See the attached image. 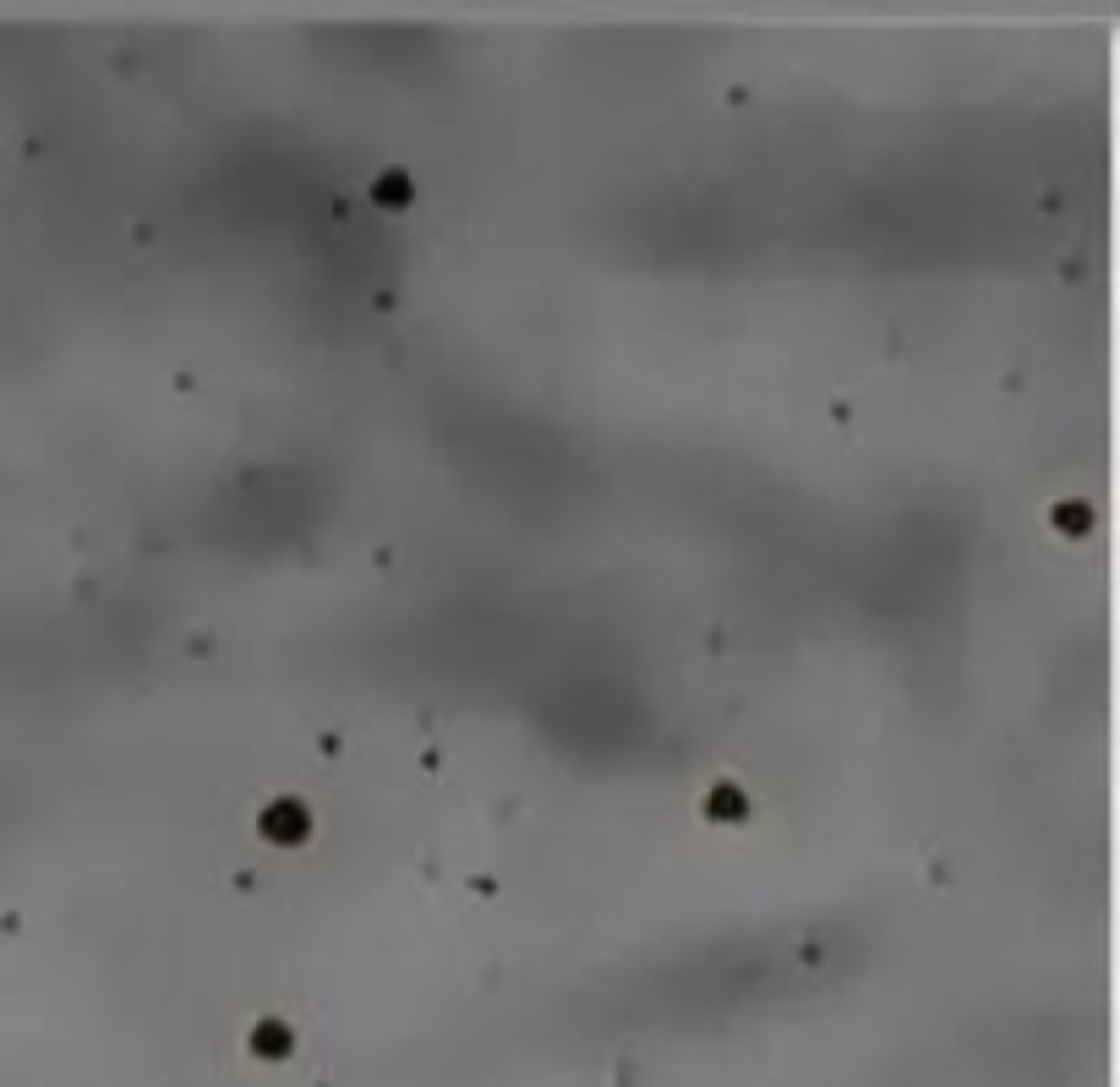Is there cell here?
Here are the masks:
<instances>
[{
  "label": "cell",
  "instance_id": "6da1fadb",
  "mask_svg": "<svg viewBox=\"0 0 1120 1087\" xmlns=\"http://www.w3.org/2000/svg\"><path fill=\"white\" fill-rule=\"evenodd\" d=\"M257 836L274 842V848H301L312 836V809L301 798H268L263 814H257Z\"/></svg>",
  "mask_w": 1120,
  "mask_h": 1087
},
{
  "label": "cell",
  "instance_id": "7a4b0ae2",
  "mask_svg": "<svg viewBox=\"0 0 1120 1087\" xmlns=\"http://www.w3.org/2000/svg\"><path fill=\"white\" fill-rule=\"evenodd\" d=\"M372 202H377V208H394V214H399V208H410V202H416V181H410V170H383V175H377V181H372Z\"/></svg>",
  "mask_w": 1120,
  "mask_h": 1087
},
{
  "label": "cell",
  "instance_id": "3957f363",
  "mask_svg": "<svg viewBox=\"0 0 1120 1087\" xmlns=\"http://www.w3.org/2000/svg\"><path fill=\"white\" fill-rule=\"evenodd\" d=\"M705 809H711V820H738V814H744L749 804H744V792H738V787H716Z\"/></svg>",
  "mask_w": 1120,
  "mask_h": 1087
},
{
  "label": "cell",
  "instance_id": "277c9868",
  "mask_svg": "<svg viewBox=\"0 0 1120 1087\" xmlns=\"http://www.w3.org/2000/svg\"><path fill=\"white\" fill-rule=\"evenodd\" d=\"M285 1044H290V1033H285L279 1022H263V1027H257V1049H263V1055H274V1049H285Z\"/></svg>",
  "mask_w": 1120,
  "mask_h": 1087
},
{
  "label": "cell",
  "instance_id": "5b68a950",
  "mask_svg": "<svg viewBox=\"0 0 1120 1087\" xmlns=\"http://www.w3.org/2000/svg\"><path fill=\"white\" fill-rule=\"evenodd\" d=\"M1054 520L1066 524V530H1072V524H1076V530H1082V524H1088V514H1082V508H1072V503H1066V508H1060V514H1054Z\"/></svg>",
  "mask_w": 1120,
  "mask_h": 1087
}]
</instances>
